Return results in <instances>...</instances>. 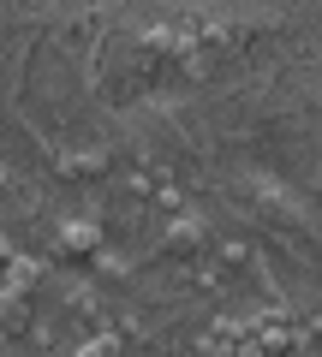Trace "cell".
I'll return each mask as SVG.
<instances>
[{
	"instance_id": "cell-1",
	"label": "cell",
	"mask_w": 322,
	"mask_h": 357,
	"mask_svg": "<svg viewBox=\"0 0 322 357\" xmlns=\"http://www.w3.org/2000/svg\"><path fill=\"white\" fill-rule=\"evenodd\" d=\"M102 250V227L96 220H66L60 227V256H96Z\"/></svg>"
},
{
	"instance_id": "cell-4",
	"label": "cell",
	"mask_w": 322,
	"mask_h": 357,
	"mask_svg": "<svg viewBox=\"0 0 322 357\" xmlns=\"http://www.w3.org/2000/svg\"><path fill=\"white\" fill-rule=\"evenodd\" d=\"M168 244L173 250H197V244H203V220L197 215H173L168 220Z\"/></svg>"
},
{
	"instance_id": "cell-6",
	"label": "cell",
	"mask_w": 322,
	"mask_h": 357,
	"mask_svg": "<svg viewBox=\"0 0 322 357\" xmlns=\"http://www.w3.org/2000/svg\"><path fill=\"white\" fill-rule=\"evenodd\" d=\"M6 262H13V244H6V232H0V268H6Z\"/></svg>"
},
{
	"instance_id": "cell-5",
	"label": "cell",
	"mask_w": 322,
	"mask_h": 357,
	"mask_svg": "<svg viewBox=\"0 0 322 357\" xmlns=\"http://www.w3.org/2000/svg\"><path fill=\"white\" fill-rule=\"evenodd\" d=\"M78 351H84V357H119L126 340H119V333H90V340H78Z\"/></svg>"
},
{
	"instance_id": "cell-2",
	"label": "cell",
	"mask_w": 322,
	"mask_h": 357,
	"mask_svg": "<svg viewBox=\"0 0 322 357\" xmlns=\"http://www.w3.org/2000/svg\"><path fill=\"white\" fill-rule=\"evenodd\" d=\"M60 173L66 178H102L108 173V155L102 149H72V155H60Z\"/></svg>"
},
{
	"instance_id": "cell-3",
	"label": "cell",
	"mask_w": 322,
	"mask_h": 357,
	"mask_svg": "<svg viewBox=\"0 0 322 357\" xmlns=\"http://www.w3.org/2000/svg\"><path fill=\"white\" fill-rule=\"evenodd\" d=\"M36 280H42V268L30 262V256H13V262H6V292H13V298L36 292Z\"/></svg>"
},
{
	"instance_id": "cell-7",
	"label": "cell",
	"mask_w": 322,
	"mask_h": 357,
	"mask_svg": "<svg viewBox=\"0 0 322 357\" xmlns=\"http://www.w3.org/2000/svg\"><path fill=\"white\" fill-rule=\"evenodd\" d=\"M316 191H322V185H316Z\"/></svg>"
}]
</instances>
